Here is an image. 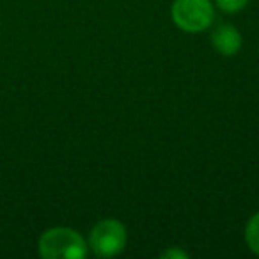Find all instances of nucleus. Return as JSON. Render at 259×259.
Masks as SVG:
<instances>
[{"instance_id":"obj_1","label":"nucleus","mask_w":259,"mask_h":259,"mask_svg":"<svg viewBox=\"0 0 259 259\" xmlns=\"http://www.w3.org/2000/svg\"><path fill=\"white\" fill-rule=\"evenodd\" d=\"M37 250L43 259H83L89 252V243L78 231L57 226L41 234Z\"/></svg>"},{"instance_id":"obj_2","label":"nucleus","mask_w":259,"mask_h":259,"mask_svg":"<svg viewBox=\"0 0 259 259\" xmlns=\"http://www.w3.org/2000/svg\"><path fill=\"white\" fill-rule=\"evenodd\" d=\"M174 25L188 34H199L209 29L215 20L211 0H174L170 6Z\"/></svg>"},{"instance_id":"obj_3","label":"nucleus","mask_w":259,"mask_h":259,"mask_svg":"<svg viewBox=\"0 0 259 259\" xmlns=\"http://www.w3.org/2000/svg\"><path fill=\"white\" fill-rule=\"evenodd\" d=\"M128 233L124 224L115 219H103L93 227L89 234V248L98 257H114L119 255L126 247Z\"/></svg>"},{"instance_id":"obj_4","label":"nucleus","mask_w":259,"mask_h":259,"mask_svg":"<svg viewBox=\"0 0 259 259\" xmlns=\"http://www.w3.org/2000/svg\"><path fill=\"white\" fill-rule=\"evenodd\" d=\"M211 45L219 54L226 55V57H233L241 50L243 45V37H241L240 30L233 25H220L211 34Z\"/></svg>"},{"instance_id":"obj_5","label":"nucleus","mask_w":259,"mask_h":259,"mask_svg":"<svg viewBox=\"0 0 259 259\" xmlns=\"http://www.w3.org/2000/svg\"><path fill=\"white\" fill-rule=\"evenodd\" d=\"M245 241L247 247L255 255H259V211H255L245 226Z\"/></svg>"},{"instance_id":"obj_6","label":"nucleus","mask_w":259,"mask_h":259,"mask_svg":"<svg viewBox=\"0 0 259 259\" xmlns=\"http://www.w3.org/2000/svg\"><path fill=\"white\" fill-rule=\"evenodd\" d=\"M215 4L224 13H240L241 9L247 8L248 0H215Z\"/></svg>"},{"instance_id":"obj_7","label":"nucleus","mask_w":259,"mask_h":259,"mask_svg":"<svg viewBox=\"0 0 259 259\" xmlns=\"http://www.w3.org/2000/svg\"><path fill=\"white\" fill-rule=\"evenodd\" d=\"M160 255H162V257H181V259H187L188 257L187 252L180 250V248H169V250L162 252Z\"/></svg>"}]
</instances>
